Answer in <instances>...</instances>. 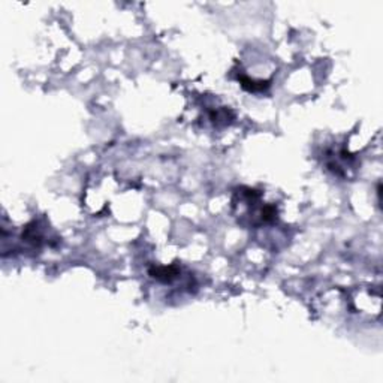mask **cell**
I'll return each mask as SVG.
<instances>
[{"mask_svg":"<svg viewBox=\"0 0 383 383\" xmlns=\"http://www.w3.org/2000/svg\"><path fill=\"white\" fill-rule=\"evenodd\" d=\"M241 82H243L241 85H243L246 90H249V91H260V90H263L265 87H268V84L263 82V81L256 82V81L249 79V78H241Z\"/></svg>","mask_w":383,"mask_h":383,"instance_id":"cell-2","label":"cell"},{"mask_svg":"<svg viewBox=\"0 0 383 383\" xmlns=\"http://www.w3.org/2000/svg\"><path fill=\"white\" fill-rule=\"evenodd\" d=\"M150 275L162 283H171L177 275H178V268L171 265V266H156L150 269Z\"/></svg>","mask_w":383,"mask_h":383,"instance_id":"cell-1","label":"cell"}]
</instances>
